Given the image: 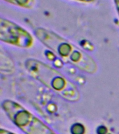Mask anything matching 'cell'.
<instances>
[{"label": "cell", "mask_w": 119, "mask_h": 134, "mask_svg": "<svg viewBox=\"0 0 119 134\" xmlns=\"http://www.w3.org/2000/svg\"><path fill=\"white\" fill-rule=\"evenodd\" d=\"M0 40L5 43L22 48H29L33 43L31 34L13 21L0 18Z\"/></svg>", "instance_id": "4"}, {"label": "cell", "mask_w": 119, "mask_h": 134, "mask_svg": "<svg viewBox=\"0 0 119 134\" xmlns=\"http://www.w3.org/2000/svg\"><path fill=\"white\" fill-rule=\"evenodd\" d=\"M75 1H77V2H84V3H90V2H93L94 0H75Z\"/></svg>", "instance_id": "8"}, {"label": "cell", "mask_w": 119, "mask_h": 134, "mask_svg": "<svg viewBox=\"0 0 119 134\" xmlns=\"http://www.w3.org/2000/svg\"><path fill=\"white\" fill-rule=\"evenodd\" d=\"M25 67L32 77L64 99L70 102L79 100L77 88L56 69L35 59H27Z\"/></svg>", "instance_id": "2"}, {"label": "cell", "mask_w": 119, "mask_h": 134, "mask_svg": "<svg viewBox=\"0 0 119 134\" xmlns=\"http://www.w3.org/2000/svg\"><path fill=\"white\" fill-rule=\"evenodd\" d=\"M2 108L10 121L26 134H56L39 118L14 100H4Z\"/></svg>", "instance_id": "3"}, {"label": "cell", "mask_w": 119, "mask_h": 134, "mask_svg": "<svg viewBox=\"0 0 119 134\" xmlns=\"http://www.w3.org/2000/svg\"><path fill=\"white\" fill-rule=\"evenodd\" d=\"M9 4L21 8H32L35 6V0H4Z\"/></svg>", "instance_id": "5"}, {"label": "cell", "mask_w": 119, "mask_h": 134, "mask_svg": "<svg viewBox=\"0 0 119 134\" xmlns=\"http://www.w3.org/2000/svg\"><path fill=\"white\" fill-rule=\"evenodd\" d=\"M35 35L40 41L63 60L86 73L93 74L97 71V64L93 59L54 31L38 27L35 30Z\"/></svg>", "instance_id": "1"}, {"label": "cell", "mask_w": 119, "mask_h": 134, "mask_svg": "<svg viewBox=\"0 0 119 134\" xmlns=\"http://www.w3.org/2000/svg\"><path fill=\"white\" fill-rule=\"evenodd\" d=\"M0 134H15L11 131H9L8 130L4 129H0Z\"/></svg>", "instance_id": "6"}, {"label": "cell", "mask_w": 119, "mask_h": 134, "mask_svg": "<svg viewBox=\"0 0 119 134\" xmlns=\"http://www.w3.org/2000/svg\"><path fill=\"white\" fill-rule=\"evenodd\" d=\"M114 1L116 8L117 12H118V14L119 16V0H114Z\"/></svg>", "instance_id": "7"}]
</instances>
